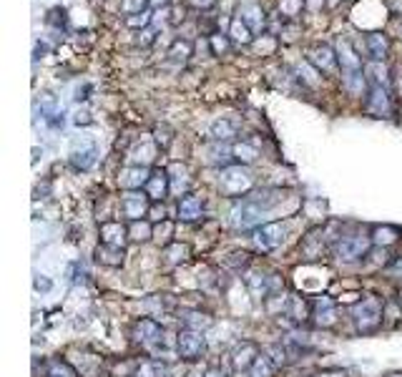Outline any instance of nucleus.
Returning a JSON list of instances; mask_svg holds the SVG:
<instances>
[{"label": "nucleus", "instance_id": "nucleus-36", "mask_svg": "<svg viewBox=\"0 0 402 377\" xmlns=\"http://www.w3.org/2000/svg\"><path fill=\"white\" fill-rule=\"evenodd\" d=\"M33 287H36L38 292H51V287H53V282L38 274V277H36V282H33Z\"/></svg>", "mask_w": 402, "mask_h": 377}, {"label": "nucleus", "instance_id": "nucleus-16", "mask_svg": "<svg viewBox=\"0 0 402 377\" xmlns=\"http://www.w3.org/2000/svg\"><path fill=\"white\" fill-rule=\"evenodd\" d=\"M96 262L116 269V267H121L123 262H126V247H113V244H103V242H100V244L96 247Z\"/></svg>", "mask_w": 402, "mask_h": 377}, {"label": "nucleus", "instance_id": "nucleus-15", "mask_svg": "<svg viewBox=\"0 0 402 377\" xmlns=\"http://www.w3.org/2000/svg\"><path fill=\"white\" fill-rule=\"evenodd\" d=\"M370 237H372V244L387 249V247L397 244L402 239V229L395 227V224H377V227L370 229Z\"/></svg>", "mask_w": 402, "mask_h": 377}, {"label": "nucleus", "instance_id": "nucleus-3", "mask_svg": "<svg viewBox=\"0 0 402 377\" xmlns=\"http://www.w3.org/2000/svg\"><path fill=\"white\" fill-rule=\"evenodd\" d=\"M372 237L370 232H342L337 242L332 244V252L329 254L337 262H344V264H355V262H365L372 252Z\"/></svg>", "mask_w": 402, "mask_h": 377}, {"label": "nucleus", "instance_id": "nucleus-14", "mask_svg": "<svg viewBox=\"0 0 402 377\" xmlns=\"http://www.w3.org/2000/svg\"><path fill=\"white\" fill-rule=\"evenodd\" d=\"M100 242L103 244H113V247H126L128 242V224H121L118 219L100 224Z\"/></svg>", "mask_w": 402, "mask_h": 377}, {"label": "nucleus", "instance_id": "nucleus-30", "mask_svg": "<svg viewBox=\"0 0 402 377\" xmlns=\"http://www.w3.org/2000/svg\"><path fill=\"white\" fill-rule=\"evenodd\" d=\"M229 36L234 38V41H239V43H249L252 41V31L247 28V23L242 21V18H237V21L232 23V33Z\"/></svg>", "mask_w": 402, "mask_h": 377}, {"label": "nucleus", "instance_id": "nucleus-27", "mask_svg": "<svg viewBox=\"0 0 402 377\" xmlns=\"http://www.w3.org/2000/svg\"><path fill=\"white\" fill-rule=\"evenodd\" d=\"M344 88H347L349 96H362L365 93V76H362V71H352V73L344 76Z\"/></svg>", "mask_w": 402, "mask_h": 377}, {"label": "nucleus", "instance_id": "nucleus-33", "mask_svg": "<svg viewBox=\"0 0 402 377\" xmlns=\"http://www.w3.org/2000/svg\"><path fill=\"white\" fill-rule=\"evenodd\" d=\"M387 272H390L392 277H397V279H402V252L392 257L390 264H387Z\"/></svg>", "mask_w": 402, "mask_h": 377}, {"label": "nucleus", "instance_id": "nucleus-10", "mask_svg": "<svg viewBox=\"0 0 402 377\" xmlns=\"http://www.w3.org/2000/svg\"><path fill=\"white\" fill-rule=\"evenodd\" d=\"M143 192L146 197L151 199L154 204L164 202L171 192V179H169V171L164 169H151V176H148L146 186H143Z\"/></svg>", "mask_w": 402, "mask_h": 377}, {"label": "nucleus", "instance_id": "nucleus-7", "mask_svg": "<svg viewBox=\"0 0 402 377\" xmlns=\"http://www.w3.org/2000/svg\"><path fill=\"white\" fill-rule=\"evenodd\" d=\"M151 199L146 197V192H123L121 194V217L126 222H141L151 212Z\"/></svg>", "mask_w": 402, "mask_h": 377}, {"label": "nucleus", "instance_id": "nucleus-17", "mask_svg": "<svg viewBox=\"0 0 402 377\" xmlns=\"http://www.w3.org/2000/svg\"><path fill=\"white\" fill-rule=\"evenodd\" d=\"M367 111L372 116H387L390 113V96H387L385 86H372L370 96H367Z\"/></svg>", "mask_w": 402, "mask_h": 377}, {"label": "nucleus", "instance_id": "nucleus-23", "mask_svg": "<svg viewBox=\"0 0 402 377\" xmlns=\"http://www.w3.org/2000/svg\"><path fill=\"white\" fill-rule=\"evenodd\" d=\"M189 254H191L189 244H181V242H171V244L164 247V257L169 264H184L189 259Z\"/></svg>", "mask_w": 402, "mask_h": 377}, {"label": "nucleus", "instance_id": "nucleus-35", "mask_svg": "<svg viewBox=\"0 0 402 377\" xmlns=\"http://www.w3.org/2000/svg\"><path fill=\"white\" fill-rule=\"evenodd\" d=\"M151 222H166V209L161 207V202L159 204H151Z\"/></svg>", "mask_w": 402, "mask_h": 377}, {"label": "nucleus", "instance_id": "nucleus-21", "mask_svg": "<svg viewBox=\"0 0 402 377\" xmlns=\"http://www.w3.org/2000/svg\"><path fill=\"white\" fill-rule=\"evenodd\" d=\"M274 372H277V367H274V362L269 360V355H267V352H259V357L252 362L247 375L249 377H274Z\"/></svg>", "mask_w": 402, "mask_h": 377}, {"label": "nucleus", "instance_id": "nucleus-24", "mask_svg": "<svg viewBox=\"0 0 402 377\" xmlns=\"http://www.w3.org/2000/svg\"><path fill=\"white\" fill-rule=\"evenodd\" d=\"M96 154H98V151H96V146H93V144H88V146H86V149L73 151V154H71V161H73L76 169L88 171L91 166L96 164Z\"/></svg>", "mask_w": 402, "mask_h": 377}, {"label": "nucleus", "instance_id": "nucleus-19", "mask_svg": "<svg viewBox=\"0 0 402 377\" xmlns=\"http://www.w3.org/2000/svg\"><path fill=\"white\" fill-rule=\"evenodd\" d=\"M181 319H184V327L189 329H199V332H204L207 327H212V314L201 312V309H189V312L181 314Z\"/></svg>", "mask_w": 402, "mask_h": 377}, {"label": "nucleus", "instance_id": "nucleus-11", "mask_svg": "<svg viewBox=\"0 0 402 377\" xmlns=\"http://www.w3.org/2000/svg\"><path fill=\"white\" fill-rule=\"evenodd\" d=\"M148 176H151V169H148V166L133 164V166L121 169V174H118V184H121L126 192H138V189L146 186Z\"/></svg>", "mask_w": 402, "mask_h": 377}, {"label": "nucleus", "instance_id": "nucleus-29", "mask_svg": "<svg viewBox=\"0 0 402 377\" xmlns=\"http://www.w3.org/2000/svg\"><path fill=\"white\" fill-rule=\"evenodd\" d=\"M242 21L247 23L249 31H259L264 18H262V11L257 6H247V8H242Z\"/></svg>", "mask_w": 402, "mask_h": 377}, {"label": "nucleus", "instance_id": "nucleus-32", "mask_svg": "<svg viewBox=\"0 0 402 377\" xmlns=\"http://www.w3.org/2000/svg\"><path fill=\"white\" fill-rule=\"evenodd\" d=\"M365 71H367V73H375V76H372V78H375V86H387V81H390V78H387V68H385V66L380 68V61H372V63L367 66Z\"/></svg>", "mask_w": 402, "mask_h": 377}, {"label": "nucleus", "instance_id": "nucleus-39", "mask_svg": "<svg viewBox=\"0 0 402 377\" xmlns=\"http://www.w3.org/2000/svg\"><path fill=\"white\" fill-rule=\"evenodd\" d=\"M76 123H78V126H81V123H83V126H88L91 116H88V113H76Z\"/></svg>", "mask_w": 402, "mask_h": 377}, {"label": "nucleus", "instance_id": "nucleus-22", "mask_svg": "<svg viewBox=\"0 0 402 377\" xmlns=\"http://www.w3.org/2000/svg\"><path fill=\"white\" fill-rule=\"evenodd\" d=\"M154 237V224L148 219H141V222H128V239L131 242H148Z\"/></svg>", "mask_w": 402, "mask_h": 377}, {"label": "nucleus", "instance_id": "nucleus-4", "mask_svg": "<svg viewBox=\"0 0 402 377\" xmlns=\"http://www.w3.org/2000/svg\"><path fill=\"white\" fill-rule=\"evenodd\" d=\"M219 192L227 199H244L254 192V176L247 166H224L219 176Z\"/></svg>", "mask_w": 402, "mask_h": 377}, {"label": "nucleus", "instance_id": "nucleus-12", "mask_svg": "<svg viewBox=\"0 0 402 377\" xmlns=\"http://www.w3.org/2000/svg\"><path fill=\"white\" fill-rule=\"evenodd\" d=\"M312 319H314V324L322 329L334 327V324H337V304H334L327 294H322V297L312 304Z\"/></svg>", "mask_w": 402, "mask_h": 377}, {"label": "nucleus", "instance_id": "nucleus-2", "mask_svg": "<svg viewBox=\"0 0 402 377\" xmlns=\"http://www.w3.org/2000/svg\"><path fill=\"white\" fill-rule=\"evenodd\" d=\"M349 319H352V327H355L357 335H377L385 327V299L377 297V294H367L349 309Z\"/></svg>", "mask_w": 402, "mask_h": 377}, {"label": "nucleus", "instance_id": "nucleus-5", "mask_svg": "<svg viewBox=\"0 0 402 377\" xmlns=\"http://www.w3.org/2000/svg\"><path fill=\"white\" fill-rule=\"evenodd\" d=\"M174 350L179 360L199 362L201 357H204V352H207V337H204V332H199V329L181 327L179 332H176Z\"/></svg>", "mask_w": 402, "mask_h": 377}, {"label": "nucleus", "instance_id": "nucleus-26", "mask_svg": "<svg viewBox=\"0 0 402 377\" xmlns=\"http://www.w3.org/2000/svg\"><path fill=\"white\" fill-rule=\"evenodd\" d=\"M309 61H312L314 66H317V71H332L334 63H337V58L332 56V51L329 48H314L312 56H309Z\"/></svg>", "mask_w": 402, "mask_h": 377}, {"label": "nucleus", "instance_id": "nucleus-20", "mask_svg": "<svg viewBox=\"0 0 402 377\" xmlns=\"http://www.w3.org/2000/svg\"><path fill=\"white\" fill-rule=\"evenodd\" d=\"M337 61L339 66H342L347 73H352V71H362V58L360 56H355V51L349 48L347 43H339V48H337Z\"/></svg>", "mask_w": 402, "mask_h": 377}, {"label": "nucleus", "instance_id": "nucleus-34", "mask_svg": "<svg viewBox=\"0 0 402 377\" xmlns=\"http://www.w3.org/2000/svg\"><path fill=\"white\" fill-rule=\"evenodd\" d=\"M302 11V0H282V13L284 16H297Z\"/></svg>", "mask_w": 402, "mask_h": 377}, {"label": "nucleus", "instance_id": "nucleus-18", "mask_svg": "<svg viewBox=\"0 0 402 377\" xmlns=\"http://www.w3.org/2000/svg\"><path fill=\"white\" fill-rule=\"evenodd\" d=\"M133 377H171V367L164 360H141L133 370Z\"/></svg>", "mask_w": 402, "mask_h": 377}, {"label": "nucleus", "instance_id": "nucleus-13", "mask_svg": "<svg viewBox=\"0 0 402 377\" xmlns=\"http://www.w3.org/2000/svg\"><path fill=\"white\" fill-rule=\"evenodd\" d=\"M259 352L262 350L254 345V342H249V340L239 342V345L234 347L232 357H229V362H232V370H249V367H252V362L259 357Z\"/></svg>", "mask_w": 402, "mask_h": 377}, {"label": "nucleus", "instance_id": "nucleus-25", "mask_svg": "<svg viewBox=\"0 0 402 377\" xmlns=\"http://www.w3.org/2000/svg\"><path fill=\"white\" fill-rule=\"evenodd\" d=\"M367 46H370V56H372V61H382L387 56V38L382 36V33H370L367 36Z\"/></svg>", "mask_w": 402, "mask_h": 377}, {"label": "nucleus", "instance_id": "nucleus-31", "mask_svg": "<svg viewBox=\"0 0 402 377\" xmlns=\"http://www.w3.org/2000/svg\"><path fill=\"white\" fill-rule=\"evenodd\" d=\"M234 154H237V159L242 161V166L252 164V161L257 159V149L254 146H249V144H239L237 149H234Z\"/></svg>", "mask_w": 402, "mask_h": 377}, {"label": "nucleus", "instance_id": "nucleus-8", "mask_svg": "<svg viewBox=\"0 0 402 377\" xmlns=\"http://www.w3.org/2000/svg\"><path fill=\"white\" fill-rule=\"evenodd\" d=\"M164 335H166L164 324H161L159 319H154V317H141V319H136V322H133L131 337H133V342H138V345H143V347L159 345V342L164 340Z\"/></svg>", "mask_w": 402, "mask_h": 377}, {"label": "nucleus", "instance_id": "nucleus-6", "mask_svg": "<svg viewBox=\"0 0 402 377\" xmlns=\"http://www.w3.org/2000/svg\"><path fill=\"white\" fill-rule=\"evenodd\" d=\"M284 239H287V229L282 227L279 222L259 224V227L252 232V242H254L257 249L264 252V254H269V252L279 249V247L284 244Z\"/></svg>", "mask_w": 402, "mask_h": 377}, {"label": "nucleus", "instance_id": "nucleus-38", "mask_svg": "<svg viewBox=\"0 0 402 377\" xmlns=\"http://www.w3.org/2000/svg\"><path fill=\"white\" fill-rule=\"evenodd\" d=\"M224 375H227V372H224L219 365H214V367H209L207 375H204V377H224Z\"/></svg>", "mask_w": 402, "mask_h": 377}, {"label": "nucleus", "instance_id": "nucleus-37", "mask_svg": "<svg viewBox=\"0 0 402 377\" xmlns=\"http://www.w3.org/2000/svg\"><path fill=\"white\" fill-rule=\"evenodd\" d=\"M143 8V0H123V11L133 13V11H141Z\"/></svg>", "mask_w": 402, "mask_h": 377}, {"label": "nucleus", "instance_id": "nucleus-28", "mask_svg": "<svg viewBox=\"0 0 402 377\" xmlns=\"http://www.w3.org/2000/svg\"><path fill=\"white\" fill-rule=\"evenodd\" d=\"M232 136H237V128H234L232 121L222 118V121L212 123V138H217V141H229Z\"/></svg>", "mask_w": 402, "mask_h": 377}, {"label": "nucleus", "instance_id": "nucleus-9", "mask_svg": "<svg viewBox=\"0 0 402 377\" xmlns=\"http://www.w3.org/2000/svg\"><path fill=\"white\" fill-rule=\"evenodd\" d=\"M204 207H207L204 197L196 192H189V194H184V197H179L176 217H179L181 222H199V219H204Z\"/></svg>", "mask_w": 402, "mask_h": 377}, {"label": "nucleus", "instance_id": "nucleus-1", "mask_svg": "<svg viewBox=\"0 0 402 377\" xmlns=\"http://www.w3.org/2000/svg\"><path fill=\"white\" fill-rule=\"evenodd\" d=\"M284 202V192L279 189H264V192H252L249 197L239 199V204L232 209V227L234 229H252L259 227V222L267 214L274 212V207Z\"/></svg>", "mask_w": 402, "mask_h": 377}]
</instances>
